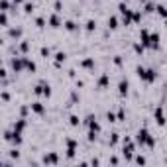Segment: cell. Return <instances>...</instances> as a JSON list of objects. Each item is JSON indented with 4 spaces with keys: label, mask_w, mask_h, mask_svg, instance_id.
Here are the masks:
<instances>
[{
    "label": "cell",
    "mask_w": 167,
    "mask_h": 167,
    "mask_svg": "<svg viewBox=\"0 0 167 167\" xmlns=\"http://www.w3.org/2000/svg\"><path fill=\"white\" fill-rule=\"evenodd\" d=\"M138 75H140L144 81H147V83H151V81L157 77L153 69H144V67H138Z\"/></svg>",
    "instance_id": "7a4b0ae2"
},
{
    "label": "cell",
    "mask_w": 167,
    "mask_h": 167,
    "mask_svg": "<svg viewBox=\"0 0 167 167\" xmlns=\"http://www.w3.org/2000/svg\"><path fill=\"white\" fill-rule=\"evenodd\" d=\"M49 22H51L53 26L57 28V26H59V18H57V16H51V20H49Z\"/></svg>",
    "instance_id": "30bf717a"
},
{
    "label": "cell",
    "mask_w": 167,
    "mask_h": 167,
    "mask_svg": "<svg viewBox=\"0 0 167 167\" xmlns=\"http://www.w3.org/2000/svg\"><path fill=\"white\" fill-rule=\"evenodd\" d=\"M147 45H150V47H157V45H159V35H157V34L150 35V41H147Z\"/></svg>",
    "instance_id": "277c9868"
},
{
    "label": "cell",
    "mask_w": 167,
    "mask_h": 167,
    "mask_svg": "<svg viewBox=\"0 0 167 167\" xmlns=\"http://www.w3.org/2000/svg\"><path fill=\"white\" fill-rule=\"evenodd\" d=\"M20 34H22V31H20V30H12V31H10V35H14V37H18V35H20Z\"/></svg>",
    "instance_id": "5bb4252c"
},
{
    "label": "cell",
    "mask_w": 167,
    "mask_h": 167,
    "mask_svg": "<svg viewBox=\"0 0 167 167\" xmlns=\"http://www.w3.org/2000/svg\"><path fill=\"white\" fill-rule=\"evenodd\" d=\"M136 140H138V144H142V145H144V144L153 145V144H155V140L150 136V132H147V130H140V132H138V138H136Z\"/></svg>",
    "instance_id": "6da1fadb"
},
{
    "label": "cell",
    "mask_w": 167,
    "mask_h": 167,
    "mask_svg": "<svg viewBox=\"0 0 167 167\" xmlns=\"http://www.w3.org/2000/svg\"><path fill=\"white\" fill-rule=\"evenodd\" d=\"M83 65H85V67H91V65H92V61H91V59H85Z\"/></svg>",
    "instance_id": "2e32d148"
},
{
    "label": "cell",
    "mask_w": 167,
    "mask_h": 167,
    "mask_svg": "<svg viewBox=\"0 0 167 167\" xmlns=\"http://www.w3.org/2000/svg\"><path fill=\"white\" fill-rule=\"evenodd\" d=\"M14 2H22V0H14Z\"/></svg>",
    "instance_id": "ac0fdd59"
},
{
    "label": "cell",
    "mask_w": 167,
    "mask_h": 167,
    "mask_svg": "<svg viewBox=\"0 0 167 167\" xmlns=\"http://www.w3.org/2000/svg\"><path fill=\"white\" fill-rule=\"evenodd\" d=\"M71 124H73V126H77V124H79V118H77V116H71Z\"/></svg>",
    "instance_id": "4fadbf2b"
},
{
    "label": "cell",
    "mask_w": 167,
    "mask_h": 167,
    "mask_svg": "<svg viewBox=\"0 0 167 167\" xmlns=\"http://www.w3.org/2000/svg\"><path fill=\"white\" fill-rule=\"evenodd\" d=\"M55 57H57V61H63V59H65V55H63V53H57Z\"/></svg>",
    "instance_id": "e0dca14e"
},
{
    "label": "cell",
    "mask_w": 167,
    "mask_h": 167,
    "mask_svg": "<svg viewBox=\"0 0 167 167\" xmlns=\"http://www.w3.org/2000/svg\"><path fill=\"white\" fill-rule=\"evenodd\" d=\"M43 161L45 163H57V155H55V153H49V155H45V157H43Z\"/></svg>",
    "instance_id": "ba28073f"
},
{
    "label": "cell",
    "mask_w": 167,
    "mask_h": 167,
    "mask_svg": "<svg viewBox=\"0 0 167 167\" xmlns=\"http://www.w3.org/2000/svg\"><path fill=\"white\" fill-rule=\"evenodd\" d=\"M128 92V81H120V94Z\"/></svg>",
    "instance_id": "9c48e42d"
},
{
    "label": "cell",
    "mask_w": 167,
    "mask_h": 167,
    "mask_svg": "<svg viewBox=\"0 0 167 167\" xmlns=\"http://www.w3.org/2000/svg\"><path fill=\"white\" fill-rule=\"evenodd\" d=\"M31 110L37 112V114H43V106H41V102H34V104H31Z\"/></svg>",
    "instance_id": "52a82bcc"
},
{
    "label": "cell",
    "mask_w": 167,
    "mask_h": 167,
    "mask_svg": "<svg viewBox=\"0 0 167 167\" xmlns=\"http://www.w3.org/2000/svg\"><path fill=\"white\" fill-rule=\"evenodd\" d=\"M155 120H157V122L161 124V126L165 124V116H163V110H161V108H157V110H155Z\"/></svg>",
    "instance_id": "5b68a950"
},
{
    "label": "cell",
    "mask_w": 167,
    "mask_h": 167,
    "mask_svg": "<svg viewBox=\"0 0 167 167\" xmlns=\"http://www.w3.org/2000/svg\"><path fill=\"white\" fill-rule=\"evenodd\" d=\"M67 145H69V147H67V155H69V157H73V155H75L77 142H75V140H67Z\"/></svg>",
    "instance_id": "3957f363"
},
{
    "label": "cell",
    "mask_w": 167,
    "mask_h": 167,
    "mask_svg": "<svg viewBox=\"0 0 167 167\" xmlns=\"http://www.w3.org/2000/svg\"><path fill=\"white\" fill-rule=\"evenodd\" d=\"M108 26L110 28H116V18H110V20H108Z\"/></svg>",
    "instance_id": "8fae6325"
},
{
    "label": "cell",
    "mask_w": 167,
    "mask_h": 167,
    "mask_svg": "<svg viewBox=\"0 0 167 167\" xmlns=\"http://www.w3.org/2000/svg\"><path fill=\"white\" fill-rule=\"evenodd\" d=\"M87 30H94V22H92V20H91V22H87Z\"/></svg>",
    "instance_id": "9a60e30c"
},
{
    "label": "cell",
    "mask_w": 167,
    "mask_h": 167,
    "mask_svg": "<svg viewBox=\"0 0 167 167\" xmlns=\"http://www.w3.org/2000/svg\"><path fill=\"white\" fill-rule=\"evenodd\" d=\"M106 81H108V77H106V75H104V77H102V79H100V81H98V85H100V87H104V85H106Z\"/></svg>",
    "instance_id": "7c38bea8"
},
{
    "label": "cell",
    "mask_w": 167,
    "mask_h": 167,
    "mask_svg": "<svg viewBox=\"0 0 167 167\" xmlns=\"http://www.w3.org/2000/svg\"><path fill=\"white\" fill-rule=\"evenodd\" d=\"M24 128H26V122H24V120H18V122L14 124V132H22Z\"/></svg>",
    "instance_id": "8992f818"
}]
</instances>
